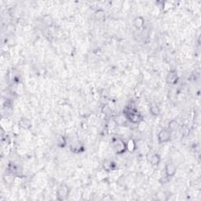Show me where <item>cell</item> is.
<instances>
[{
	"label": "cell",
	"instance_id": "obj_13",
	"mask_svg": "<svg viewBox=\"0 0 201 201\" xmlns=\"http://www.w3.org/2000/svg\"><path fill=\"white\" fill-rule=\"evenodd\" d=\"M57 144L60 147H64L66 145V139L63 136H60L57 138Z\"/></svg>",
	"mask_w": 201,
	"mask_h": 201
},
{
	"label": "cell",
	"instance_id": "obj_9",
	"mask_svg": "<svg viewBox=\"0 0 201 201\" xmlns=\"http://www.w3.org/2000/svg\"><path fill=\"white\" fill-rule=\"evenodd\" d=\"M149 111H150L151 114L154 116H157L160 113V109L157 105H152L150 106V109H149Z\"/></svg>",
	"mask_w": 201,
	"mask_h": 201
},
{
	"label": "cell",
	"instance_id": "obj_2",
	"mask_svg": "<svg viewBox=\"0 0 201 201\" xmlns=\"http://www.w3.org/2000/svg\"><path fill=\"white\" fill-rule=\"evenodd\" d=\"M69 188L66 185H62L57 191V196L59 200H64L68 198V196L69 194Z\"/></svg>",
	"mask_w": 201,
	"mask_h": 201
},
{
	"label": "cell",
	"instance_id": "obj_1",
	"mask_svg": "<svg viewBox=\"0 0 201 201\" xmlns=\"http://www.w3.org/2000/svg\"><path fill=\"white\" fill-rule=\"evenodd\" d=\"M123 112L125 115V117L131 123H139L140 122L143 121V116L136 111V109L129 110V109H125Z\"/></svg>",
	"mask_w": 201,
	"mask_h": 201
},
{
	"label": "cell",
	"instance_id": "obj_12",
	"mask_svg": "<svg viewBox=\"0 0 201 201\" xmlns=\"http://www.w3.org/2000/svg\"><path fill=\"white\" fill-rule=\"evenodd\" d=\"M178 122H177L176 120H171V121H170V123L168 124V128H169V130H170V131H174V130L178 128Z\"/></svg>",
	"mask_w": 201,
	"mask_h": 201
},
{
	"label": "cell",
	"instance_id": "obj_14",
	"mask_svg": "<svg viewBox=\"0 0 201 201\" xmlns=\"http://www.w3.org/2000/svg\"><path fill=\"white\" fill-rule=\"evenodd\" d=\"M43 21H44L45 24L47 25V26H50V25L52 24V18H51V17H50V16H48L47 19H44L43 20Z\"/></svg>",
	"mask_w": 201,
	"mask_h": 201
},
{
	"label": "cell",
	"instance_id": "obj_8",
	"mask_svg": "<svg viewBox=\"0 0 201 201\" xmlns=\"http://www.w3.org/2000/svg\"><path fill=\"white\" fill-rule=\"evenodd\" d=\"M160 160H161V158H160V156L159 154H153L151 157L150 163L153 166H157L160 163Z\"/></svg>",
	"mask_w": 201,
	"mask_h": 201
},
{
	"label": "cell",
	"instance_id": "obj_11",
	"mask_svg": "<svg viewBox=\"0 0 201 201\" xmlns=\"http://www.w3.org/2000/svg\"><path fill=\"white\" fill-rule=\"evenodd\" d=\"M135 143L134 140H130L128 142L126 143V149L130 152H133L135 148Z\"/></svg>",
	"mask_w": 201,
	"mask_h": 201
},
{
	"label": "cell",
	"instance_id": "obj_7",
	"mask_svg": "<svg viewBox=\"0 0 201 201\" xmlns=\"http://www.w3.org/2000/svg\"><path fill=\"white\" fill-rule=\"evenodd\" d=\"M19 126L25 130H28L29 128H31V121L28 119H22V120H20Z\"/></svg>",
	"mask_w": 201,
	"mask_h": 201
},
{
	"label": "cell",
	"instance_id": "obj_3",
	"mask_svg": "<svg viewBox=\"0 0 201 201\" xmlns=\"http://www.w3.org/2000/svg\"><path fill=\"white\" fill-rule=\"evenodd\" d=\"M171 138V133L170 130L168 129H163L158 134V141L159 143L168 142Z\"/></svg>",
	"mask_w": 201,
	"mask_h": 201
},
{
	"label": "cell",
	"instance_id": "obj_4",
	"mask_svg": "<svg viewBox=\"0 0 201 201\" xmlns=\"http://www.w3.org/2000/svg\"><path fill=\"white\" fill-rule=\"evenodd\" d=\"M113 148L116 152L119 154L123 153L126 149V144L123 142L122 140H116L113 142Z\"/></svg>",
	"mask_w": 201,
	"mask_h": 201
},
{
	"label": "cell",
	"instance_id": "obj_6",
	"mask_svg": "<svg viewBox=\"0 0 201 201\" xmlns=\"http://www.w3.org/2000/svg\"><path fill=\"white\" fill-rule=\"evenodd\" d=\"M177 72L175 71H170V72L168 73L167 76V82L168 83H174L177 80Z\"/></svg>",
	"mask_w": 201,
	"mask_h": 201
},
{
	"label": "cell",
	"instance_id": "obj_5",
	"mask_svg": "<svg viewBox=\"0 0 201 201\" xmlns=\"http://www.w3.org/2000/svg\"><path fill=\"white\" fill-rule=\"evenodd\" d=\"M176 170H177V169H176L175 165L172 163H168L165 167V174H166V176L168 178H171V177L174 176Z\"/></svg>",
	"mask_w": 201,
	"mask_h": 201
},
{
	"label": "cell",
	"instance_id": "obj_10",
	"mask_svg": "<svg viewBox=\"0 0 201 201\" xmlns=\"http://www.w3.org/2000/svg\"><path fill=\"white\" fill-rule=\"evenodd\" d=\"M144 23H145L144 19H143L142 17H137L134 21V26L137 28H142L143 25H144Z\"/></svg>",
	"mask_w": 201,
	"mask_h": 201
}]
</instances>
